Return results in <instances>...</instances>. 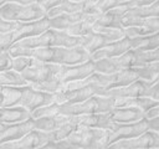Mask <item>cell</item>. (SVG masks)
Segmentation results:
<instances>
[{"label":"cell","instance_id":"obj_14","mask_svg":"<svg viewBox=\"0 0 159 149\" xmlns=\"http://www.w3.org/2000/svg\"><path fill=\"white\" fill-rule=\"evenodd\" d=\"M60 70H61V65L60 63L41 62V61H39V63H36L35 66H31V67L24 70L21 73L27 79L29 83L35 84V83L43 82V81L48 79L50 77L57 76Z\"/></svg>","mask_w":159,"mask_h":149},{"label":"cell","instance_id":"obj_11","mask_svg":"<svg viewBox=\"0 0 159 149\" xmlns=\"http://www.w3.org/2000/svg\"><path fill=\"white\" fill-rule=\"evenodd\" d=\"M56 102V93L36 89L32 84H27L22 89V97L20 104L34 112L35 109Z\"/></svg>","mask_w":159,"mask_h":149},{"label":"cell","instance_id":"obj_45","mask_svg":"<svg viewBox=\"0 0 159 149\" xmlns=\"http://www.w3.org/2000/svg\"><path fill=\"white\" fill-rule=\"evenodd\" d=\"M123 1H125V0H123Z\"/></svg>","mask_w":159,"mask_h":149},{"label":"cell","instance_id":"obj_9","mask_svg":"<svg viewBox=\"0 0 159 149\" xmlns=\"http://www.w3.org/2000/svg\"><path fill=\"white\" fill-rule=\"evenodd\" d=\"M135 60H137V52L134 50H129L125 53L117 57L97 60L94 61V67H96V72L99 73H114L125 68L134 67Z\"/></svg>","mask_w":159,"mask_h":149},{"label":"cell","instance_id":"obj_1","mask_svg":"<svg viewBox=\"0 0 159 149\" xmlns=\"http://www.w3.org/2000/svg\"><path fill=\"white\" fill-rule=\"evenodd\" d=\"M81 45V37L72 36L66 31L62 30H55L48 29L41 35L32 36L29 38H24L19 42H16L12 46H20V47H73Z\"/></svg>","mask_w":159,"mask_h":149},{"label":"cell","instance_id":"obj_30","mask_svg":"<svg viewBox=\"0 0 159 149\" xmlns=\"http://www.w3.org/2000/svg\"><path fill=\"white\" fill-rule=\"evenodd\" d=\"M124 15L134 16V17H140V19L159 17V0H157L155 2H153L150 5H147V6L129 9Z\"/></svg>","mask_w":159,"mask_h":149},{"label":"cell","instance_id":"obj_19","mask_svg":"<svg viewBox=\"0 0 159 149\" xmlns=\"http://www.w3.org/2000/svg\"><path fill=\"white\" fill-rule=\"evenodd\" d=\"M130 50V41L128 36H124L120 40H117L114 42H111L109 45L97 50L96 52H93L91 55V60L97 61L101 58H109V57H117L120 56L123 53H125L127 51Z\"/></svg>","mask_w":159,"mask_h":149},{"label":"cell","instance_id":"obj_5","mask_svg":"<svg viewBox=\"0 0 159 149\" xmlns=\"http://www.w3.org/2000/svg\"><path fill=\"white\" fill-rule=\"evenodd\" d=\"M48 29H51V26H50V17L47 16L41 20H36L31 22H22L19 30L7 34H0V47L1 50H9L16 42L24 38L41 35Z\"/></svg>","mask_w":159,"mask_h":149},{"label":"cell","instance_id":"obj_2","mask_svg":"<svg viewBox=\"0 0 159 149\" xmlns=\"http://www.w3.org/2000/svg\"><path fill=\"white\" fill-rule=\"evenodd\" d=\"M47 16V10L39 2L22 5L17 2H6L0 6V19L19 22H31Z\"/></svg>","mask_w":159,"mask_h":149},{"label":"cell","instance_id":"obj_18","mask_svg":"<svg viewBox=\"0 0 159 149\" xmlns=\"http://www.w3.org/2000/svg\"><path fill=\"white\" fill-rule=\"evenodd\" d=\"M108 118L116 123H133L145 118V112L137 107H114L107 112Z\"/></svg>","mask_w":159,"mask_h":149},{"label":"cell","instance_id":"obj_41","mask_svg":"<svg viewBox=\"0 0 159 149\" xmlns=\"http://www.w3.org/2000/svg\"><path fill=\"white\" fill-rule=\"evenodd\" d=\"M22 22L19 21H9V20H4L0 19V34H7V32H12L20 29Z\"/></svg>","mask_w":159,"mask_h":149},{"label":"cell","instance_id":"obj_15","mask_svg":"<svg viewBox=\"0 0 159 149\" xmlns=\"http://www.w3.org/2000/svg\"><path fill=\"white\" fill-rule=\"evenodd\" d=\"M35 129V119L30 118L19 123H4L0 124V144L21 139L27 133Z\"/></svg>","mask_w":159,"mask_h":149},{"label":"cell","instance_id":"obj_38","mask_svg":"<svg viewBox=\"0 0 159 149\" xmlns=\"http://www.w3.org/2000/svg\"><path fill=\"white\" fill-rule=\"evenodd\" d=\"M36 63H39V60L30 57V56H14V61H12V70H16L19 72H22L24 70L35 66Z\"/></svg>","mask_w":159,"mask_h":149},{"label":"cell","instance_id":"obj_4","mask_svg":"<svg viewBox=\"0 0 159 149\" xmlns=\"http://www.w3.org/2000/svg\"><path fill=\"white\" fill-rule=\"evenodd\" d=\"M124 36L125 32L123 29H113V27L94 25L93 30L88 35L81 37V45L92 55L97 50L109 45L111 42L120 40Z\"/></svg>","mask_w":159,"mask_h":149},{"label":"cell","instance_id":"obj_31","mask_svg":"<svg viewBox=\"0 0 159 149\" xmlns=\"http://www.w3.org/2000/svg\"><path fill=\"white\" fill-rule=\"evenodd\" d=\"M134 70L137 71L139 79L157 83V78L159 76V63H149L144 66H138V67H134Z\"/></svg>","mask_w":159,"mask_h":149},{"label":"cell","instance_id":"obj_29","mask_svg":"<svg viewBox=\"0 0 159 149\" xmlns=\"http://www.w3.org/2000/svg\"><path fill=\"white\" fill-rule=\"evenodd\" d=\"M86 6V1H71V0H66L62 4H60L56 7H52L47 11V17H53L57 16L60 14H72V12H80L83 11Z\"/></svg>","mask_w":159,"mask_h":149},{"label":"cell","instance_id":"obj_10","mask_svg":"<svg viewBox=\"0 0 159 149\" xmlns=\"http://www.w3.org/2000/svg\"><path fill=\"white\" fill-rule=\"evenodd\" d=\"M102 92H103V87L93 81L89 84L78 89H71V91L60 89L58 92H56V102L60 104H65V103L75 104L83 102L94 94H102Z\"/></svg>","mask_w":159,"mask_h":149},{"label":"cell","instance_id":"obj_42","mask_svg":"<svg viewBox=\"0 0 159 149\" xmlns=\"http://www.w3.org/2000/svg\"><path fill=\"white\" fill-rule=\"evenodd\" d=\"M148 97H152L157 101H159V83H154L148 92Z\"/></svg>","mask_w":159,"mask_h":149},{"label":"cell","instance_id":"obj_16","mask_svg":"<svg viewBox=\"0 0 159 149\" xmlns=\"http://www.w3.org/2000/svg\"><path fill=\"white\" fill-rule=\"evenodd\" d=\"M94 72H96L94 61L89 60V61H86V62L78 63V65H61V70H60L57 77L63 83H67L71 81L87 78L91 74H93Z\"/></svg>","mask_w":159,"mask_h":149},{"label":"cell","instance_id":"obj_40","mask_svg":"<svg viewBox=\"0 0 159 149\" xmlns=\"http://www.w3.org/2000/svg\"><path fill=\"white\" fill-rule=\"evenodd\" d=\"M14 56L9 52V50H1L0 53V71L11 70L12 68Z\"/></svg>","mask_w":159,"mask_h":149},{"label":"cell","instance_id":"obj_36","mask_svg":"<svg viewBox=\"0 0 159 149\" xmlns=\"http://www.w3.org/2000/svg\"><path fill=\"white\" fill-rule=\"evenodd\" d=\"M32 86L36 89H40V91H45V92H50V93H56V92H58L61 89V87L63 86V82L57 76H53V77H50L48 79H46L43 82L35 83Z\"/></svg>","mask_w":159,"mask_h":149},{"label":"cell","instance_id":"obj_6","mask_svg":"<svg viewBox=\"0 0 159 149\" xmlns=\"http://www.w3.org/2000/svg\"><path fill=\"white\" fill-rule=\"evenodd\" d=\"M109 129L102 128H88L80 127L75 133H72L67 140L71 143L73 148H107V138Z\"/></svg>","mask_w":159,"mask_h":149},{"label":"cell","instance_id":"obj_20","mask_svg":"<svg viewBox=\"0 0 159 149\" xmlns=\"http://www.w3.org/2000/svg\"><path fill=\"white\" fill-rule=\"evenodd\" d=\"M71 120L82 127L88 128H102L111 129L113 122L108 118L107 113H91V114H80V115H70Z\"/></svg>","mask_w":159,"mask_h":149},{"label":"cell","instance_id":"obj_37","mask_svg":"<svg viewBox=\"0 0 159 149\" xmlns=\"http://www.w3.org/2000/svg\"><path fill=\"white\" fill-rule=\"evenodd\" d=\"M32 118H41V117H51V115H57L61 114V104L57 102H53L51 104L47 106H42L37 109H35L34 112H31Z\"/></svg>","mask_w":159,"mask_h":149},{"label":"cell","instance_id":"obj_22","mask_svg":"<svg viewBox=\"0 0 159 149\" xmlns=\"http://www.w3.org/2000/svg\"><path fill=\"white\" fill-rule=\"evenodd\" d=\"M159 101L143 96V97H116L114 107H137L144 112H148L150 108L157 106Z\"/></svg>","mask_w":159,"mask_h":149},{"label":"cell","instance_id":"obj_39","mask_svg":"<svg viewBox=\"0 0 159 149\" xmlns=\"http://www.w3.org/2000/svg\"><path fill=\"white\" fill-rule=\"evenodd\" d=\"M145 118L149 120L152 129H157L159 127V103L145 112Z\"/></svg>","mask_w":159,"mask_h":149},{"label":"cell","instance_id":"obj_28","mask_svg":"<svg viewBox=\"0 0 159 149\" xmlns=\"http://www.w3.org/2000/svg\"><path fill=\"white\" fill-rule=\"evenodd\" d=\"M0 83L1 86H11V87H24L31 84L27 82V79L22 76L21 72L12 68L0 71Z\"/></svg>","mask_w":159,"mask_h":149},{"label":"cell","instance_id":"obj_26","mask_svg":"<svg viewBox=\"0 0 159 149\" xmlns=\"http://www.w3.org/2000/svg\"><path fill=\"white\" fill-rule=\"evenodd\" d=\"M24 87L1 86V103H0V107H14V106H19L20 102H21Z\"/></svg>","mask_w":159,"mask_h":149},{"label":"cell","instance_id":"obj_12","mask_svg":"<svg viewBox=\"0 0 159 149\" xmlns=\"http://www.w3.org/2000/svg\"><path fill=\"white\" fill-rule=\"evenodd\" d=\"M108 148H119V149L159 148V132L150 128L138 137L129 138V139H122L116 143H112Z\"/></svg>","mask_w":159,"mask_h":149},{"label":"cell","instance_id":"obj_21","mask_svg":"<svg viewBox=\"0 0 159 149\" xmlns=\"http://www.w3.org/2000/svg\"><path fill=\"white\" fill-rule=\"evenodd\" d=\"M32 118L31 111L26 107L19 104L14 107H1V115L0 122L4 123H19Z\"/></svg>","mask_w":159,"mask_h":149},{"label":"cell","instance_id":"obj_32","mask_svg":"<svg viewBox=\"0 0 159 149\" xmlns=\"http://www.w3.org/2000/svg\"><path fill=\"white\" fill-rule=\"evenodd\" d=\"M81 125H78L77 123L72 122L71 119L62 124L60 128H57L53 132H50V140H62V139H67L72 133H75Z\"/></svg>","mask_w":159,"mask_h":149},{"label":"cell","instance_id":"obj_17","mask_svg":"<svg viewBox=\"0 0 159 149\" xmlns=\"http://www.w3.org/2000/svg\"><path fill=\"white\" fill-rule=\"evenodd\" d=\"M155 82H148L144 79H137L130 84L117 87L112 89H104L102 96H112V97H143L148 96L149 88Z\"/></svg>","mask_w":159,"mask_h":149},{"label":"cell","instance_id":"obj_25","mask_svg":"<svg viewBox=\"0 0 159 149\" xmlns=\"http://www.w3.org/2000/svg\"><path fill=\"white\" fill-rule=\"evenodd\" d=\"M130 41V50L137 52L149 51L159 47V32L147 36H138V37H129Z\"/></svg>","mask_w":159,"mask_h":149},{"label":"cell","instance_id":"obj_27","mask_svg":"<svg viewBox=\"0 0 159 149\" xmlns=\"http://www.w3.org/2000/svg\"><path fill=\"white\" fill-rule=\"evenodd\" d=\"M98 16L99 15H89V14H87L84 16V19H82L80 22H77L73 26H71L70 29H67L66 32H68L72 36H78V37L86 36L93 30V26H94L97 19H98Z\"/></svg>","mask_w":159,"mask_h":149},{"label":"cell","instance_id":"obj_35","mask_svg":"<svg viewBox=\"0 0 159 149\" xmlns=\"http://www.w3.org/2000/svg\"><path fill=\"white\" fill-rule=\"evenodd\" d=\"M94 25L99 26H106V27H113V29H123L120 24V17L111 11H107L104 14H101L96 21ZM124 30V29H123Z\"/></svg>","mask_w":159,"mask_h":149},{"label":"cell","instance_id":"obj_23","mask_svg":"<svg viewBox=\"0 0 159 149\" xmlns=\"http://www.w3.org/2000/svg\"><path fill=\"white\" fill-rule=\"evenodd\" d=\"M86 15L87 14L84 11L72 12V14H60L57 16L50 17V26H51V29H55V30L66 31L67 29H70L71 26H73L75 24L80 22L82 19H84Z\"/></svg>","mask_w":159,"mask_h":149},{"label":"cell","instance_id":"obj_7","mask_svg":"<svg viewBox=\"0 0 159 149\" xmlns=\"http://www.w3.org/2000/svg\"><path fill=\"white\" fill-rule=\"evenodd\" d=\"M148 129H150V123L147 118L138 120V122H133V123H116V122H113V125L108 132L107 148L112 143H116L118 140L138 137V135L143 134L144 132H147Z\"/></svg>","mask_w":159,"mask_h":149},{"label":"cell","instance_id":"obj_44","mask_svg":"<svg viewBox=\"0 0 159 149\" xmlns=\"http://www.w3.org/2000/svg\"><path fill=\"white\" fill-rule=\"evenodd\" d=\"M155 130H158V132H159V127H158V128H157V129H155Z\"/></svg>","mask_w":159,"mask_h":149},{"label":"cell","instance_id":"obj_3","mask_svg":"<svg viewBox=\"0 0 159 149\" xmlns=\"http://www.w3.org/2000/svg\"><path fill=\"white\" fill-rule=\"evenodd\" d=\"M116 97L94 94L88 99L75 103V104H61V114L66 115H80L91 113H107L114 108Z\"/></svg>","mask_w":159,"mask_h":149},{"label":"cell","instance_id":"obj_33","mask_svg":"<svg viewBox=\"0 0 159 149\" xmlns=\"http://www.w3.org/2000/svg\"><path fill=\"white\" fill-rule=\"evenodd\" d=\"M157 0H125L123 2H120L117 7L109 10L111 12L118 15L119 17L123 16L129 9H133V7H140V6H147V5H150L153 2H155Z\"/></svg>","mask_w":159,"mask_h":149},{"label":"cell","instance_id":"obj_43","mask_svg":"<svg viewBox=\"0 0 159 149\" xmlns=\"http://www.w3.org/2000/svg\"><path fill=\"white\" fill-rule=\"evenodd\" d=\"M157 83H159V76H158V78H157Z\"/></svg>","mask_w":159,"mask_h":149},{"label":"cell","instance_id":"obj_34","mask_svg":"<svg viewBox=\"0 0 159 149\" xmlns=\"http://www.w3.org/2000/svg\"><path fill=\"white\" fill-rule=\"evenodd\" d=\"M137 52V51H135ZM149 63H159V47L149 51H142L137 52V60H135V66H144Z\"/></svg>","mask_w":159,"mask_h":149},{"label":"cell","instance_id":"obj_8","mask_svg":"<svg viewBox=\"0 0 159 149\" xmlns=\"http://www.w3.org/2000/svg\"><path fill=\"white\" fill-rule=\"evenodd\" d=\"M92 81L99 83L104 89H112V88H117V87H123L127 84H130L132 82L139 79L137 71L134 70V67L132 68H125L114 73H99V72H94L91 76Z\"/></svg>","mask_w":159,"mask_h":149},{"label":"cell","instance_id":"obj_24","mask_svg":"<svg viewBox=\"0 0 159 149\" xmlns=\"http://www.w3.org/2000/svg\"><path fill=\"white\" fill-rule=\"evenodd\" d=\"M70 115L66 114H57L51 117H41L35 119V128L43 130V132H53L57 128H60L62 124L67 123L70 120Z\"/></svg>","mask_w":159,"mask_h":149},{"label":"cell","instance_id":"obj_13","mask_svg":"<svg viewBox=\"0 0 159 149\" xmlns=\"http://www.w3.org/2000/svg\"><path fill=\"white\" fill-rule=\"evenodd\" d=\"M50 140V133L40 129H32L21 139L0 144V149H34L42 148V145Z\"/></svg>","mask_w":159,"mask_h":149}]
</instances>
